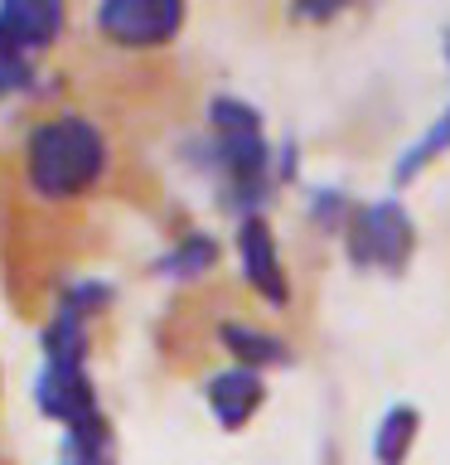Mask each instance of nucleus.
Listing matches in <instances>:
<instances>
[{
  "instance_id": "6e6552de",
  "label": "nucleus",
  "mask_w": 450,
  "mask_h": 465,
  "mask_svg": "<svg viewBox=\"0 0 450 465\" xmlns=\"http://www.w3.org/2000/svg\"><path fill=\"white\" fill-rule=\"evenodd\" d=\"M218 340H223V349L232 359H238V369L261 373V369H276V363H290V344L281 334L247 325V320H223V325H218Z\"/></svg>"
},
{
  "instance_id": "9d476101",
  "label": "nucleus",
  "mask_w": 450,
  "mask_h": 465,
  "mask_svg": "<svg viewBox=\"0 0 450 465\" xmlns=\"http://www.w3.org/2000/svg\"><path fill=\"white\" fill-rule=\"evenodd\" d=\"M445 54H450V39H445ZM450 151V107L435 116V122L421 131V136L406 145V151L397 155V165H392V184H412L421 170L431 165V160H441Z\"/></svg>"
},
{
  "instance_id": "9b49d317",
  "label": "nucleus",
  "mask_w": 450,
  "mask_h": 465,
  "mask_svg": "<svg viewBox=\"0 0 450 465\" xmlns=\"http://www.w3.org/2000/svg\"><path fill=\"white\" fill-rule=\"evenodd\" d=\"M213 262H218V242L209 238V232H184V238L155 262V276H174V282H189V276H203V272L213 267Z\"/></svg>"
},
{
  "instance_id": "1a4fd4ad",
  "label": "nucleus",
  "mask_w": 450,
  "mask_h": 465,
  "mask_svg": "<svg viewBox=\"0 0 450 465\" xmlns=\"http://www.w3.org/2000/svg\"><path fill=\"white\" fill-rule=\"evenodd\" d=\"M421 431V412L412 402H392L383 421H377L373 431V460L377 465H406V456H412V441Z\"/></svg>"
},
{
  "instance_id": "39448f33",
  "label": "nucleus",
  "mask_w": 450,
  "mask_h": 465,
  "mask_svg": "<svg viewBox=\"0 0 450 465\" xmlns=\"http://www.w3.org/2000/svg\"><path fill=\"white\" fill-rule=\"evenodd\" d=\"M238 267H242V282L257 291L267 305H290V276H286V262L276 252V238H271V223L261 213H247L238 218Z\"/></svg>"
},
{
  "instance_id": "f03ea898",
  "label": "nucleus",
  "mask_w": 450,
  "mask_h": 465,
  "mask_svg": "<svg viewBox=\"0 0 450 465\" xmlns=\"http://www.w3.org/2000/svg\"><path fill=\"white\" fill-rule=\"evenodd\" d=\"M20 165H24V189L34 199L68 203V199L93 194L102 184V174L112 165V145L93 116L54 112V116L29 126Z\"/></svg>"
},
{
  "instance_id": "423d86ee",
  "label": "nucleus",
  "mask_w": 450,
  "mask_h": 465,
  "mask_svg": "<svg viewBox=\"0 0 450 465\" xmlns=\"http://www.w3.org/2000/svg\"><path fill=\"white\" fill-rule=\"evenodd\" d=\"M68 10L58 0H5L0 5V39L10 44L15 54H39L64 35Z\"/></svg>"
},
{
  "instance_id": "0eeeda50",
  "label": "nucleus",
  "mask_w": 450,
  "mask_h": 465,
  "mask_svg": "<svg viewBox=\"0 0 450 465\" xmlns=\"http://www.w3.org/2000/svg\"><path fill=\"white\" fill-rule=\"evenodd\" d=\"M203 402H209V412L218 417L223 431H242L247 421L257 417V407L267 402V378L232 363V369L213 373L209 383H203Z\"/></svg>"
},
{
  "instance_id": "ddd939ff",
  "label": "nucleus",
  "mask_w": 450,
  "mask_h": 465,
  "mask_svg": "<svg viewBox=\"0 0 450 465\" xmlns=\"http://www.w3.org/2000/svg\"><path fill=\"white\" fill-rule=\"evenodd\" d=\"M348 209H354V203H348L339 189H315V194H310V218H315L319 228H329V232L344 228Z\"/></svg>"
},
{
  "instance_id": "20e7f679",
  "label": "nucleus",
  "mask_w": 450,
  "mask_h": 465,
  "mask_svg": "<svg viewBox=\"0 0 450 465\" xmlns=\"http://www.w3.org/2000/svg\"><path fill=\"white\" fill-rule=\"evenodd\" d=\"M97 35L116 49H165L184 29L180 0H107L93 10Z\"/></svg>"
},
{
  "instance_id": "7ed1b4c3",
  "label": "nucleus",
  "mask_w": 450,
  "mask_h": 465,
  "mask_svg": "<svg viewBox=\"0 0 450 465\" xmlns=\"http://www.w3.org/2000/svg\"><path fill=\"white\" fill-rule=\"evenodd\" d=\"M344 252L358 272H392L397 276L416 252V223L402 199H377L358 203L344 218Z\"/></svg>"
},
{
  "instance_id": "f8f14e48",
  "label": "nucleus",
  "mask_w": 450,
  "mask_h": 465,
  "mask_svg": "<svg viewBox=\"0 0 450 465\" xmlns=\"http://www.w3.org/2000/svg\"><path fill=\"white\" fill-rule=\"evenodd\" d=\"M34 83V64H29L24 54H15L5 39H0V102L15 97V93H24V87Z\"/></svg>"
},
{
  "instance_id": "f257e3e1",
  "label": "nucleus",
  "mask_w": 450,
  "mask_h": 465,
  "mask_svg": "<svg viewBox=\"0 0 450 465\" xmlns=\"http://www.w3.org/2000/svg\"><path fill=\"white\" fill-rule=\"evenodd\" d=\"M203 170L218 180V194L238 218L261 213L276 184L296 180V151L276 155L267 131H261V112L242 97L218 93L209 102V141H203Z\"/></svg>"
}]
</instances>
